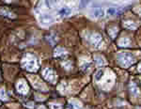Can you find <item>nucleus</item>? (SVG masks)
<instances>
[{
	"label": "nucleus",
	"mask_w": 141,
	"mask_h": 109,
	"mask_svg": "<svg viewBox=\"0 0 141 109\" xmlns=\"http://www.w3.org/2000/svg\"><path fill=\"white\" fill-rule=\"evenodd\" d=\"M130 40H128V39H123V40H121L120 42V46H122V47H126V46H129V44H130Z\"/></svg>",
	"instance_id": "dca6fc26"
},
{
	"label": "nucleus",
	"mask_w": 141,
	"mask_h": 109,
	"mask_svg": "<svg viewBox=\"0 0 141 109\" xmlns=\"http://www.w3.org/2000/svg\"><path fill=\"white\" fill-rule=\"evenodd\" d=\"M118 62L120 66H122L123 68H128L134 63V57L129 54V53H126V52H122L118 55Z\"/></svg>",
	"instance_id": "f03ea898"
},
{
	"label": "nucleus",
	"mask_w": 141,
	"mask_h": 109,
	"mask_svg": "<svg viewBox=\"0 0 141 109\" xmlns=\"http://www.w3.org/2000/svg\"><path fill=\"white\" fill-rule=\"evenodd\" d=\"M0 100H2V101H7L8 100V95L4 88H0Z\"/></svg>",
	"instance_id": "4468645a"
},
{
	"label": "nucleus",
	"mask_w": 141,
	"mask_h": 109,
	"mask_svg": "<svg viewBox=\"0 0 141 109\" xmlns=\"http://www.w3.org/2000/svg\"><path fill=\"white\" fill-rule=\"evenodd\" d=\"M42 75L43 77L45 78V80L50 82V83H56V73L50 69V68H46L43 72H42Z\"/></svg>",
	"instance_id": "20e7f679"
},
{
	"label": "nucleus",
	"mask_w": 141,
	"mask_h": 109,
	"mask_svg": "<svg viewBox=\"0 0 141 109\" xmlns=\"http://www.w3.org/2000/svg\"><path fill=\"white\" fill-rule=\"evenodd\" d=\"M103 75H104V71L101 70V71H99V72L96 73V74H95V79L96 80H100L103 77Z\"/></svg>",
	"instance_id": "f3484780"
},
{
	"label": "nucleus",
	"mask_w": 141,
	"mask_h": 109,
	"mask_svg": "<svg viewBox=\"0 0 141 109\" xmlns=\"http://www.w3.org/2000/svg\"><path fill=\"white\" fill-rule=\"evenodd\" d=\"M0 14L4 15V16H8L9 18H14L15 17V14H14L12 11H10L9 9H8L7 8H0Z\"/></svg>",
	"instance_id": "1a4fd4ad"
},
{
	"label": "nucleus",
	"mask_w": 141,
	"mask_h": 109,
	"mask_svg": "<svg viewBox=\"0 0 141 109\" xmlns=\"http://www.w3.org/2000/svg\"><path fill=\"white\" fill-rule=\"evenodd\" d=\"M22 66L26 71L32 72V73L36 72L38 70V68H39L38 62H37V58L33 55H30V54L26 55L23 58V59H22Z\"/></svg>",
	"instance_id": "f257e3e1"
},
{
	"label": "nucleus",
	"mask_w": 141,
	"mask_h": 109,
	"mask_svg": "<svg viewBox=\"0 0 141 109\" xmlns=\"http://www.w3.org/2000/svg\"><path fill=\"white\" fill-rule=\"evenodd\" d=\"M28 107H33V102H30V103H27Z\"/></svg>",
	"instance_id": "aec40b11"
},
{
	"label": "nucleus",
	"mask_w": 141,
	"mask_h": 109,
	"mask_svg": "<svg viewBox=\"0 0 141 109\" xmlns=\"http://www.w3.org/2000/svg\"><path fill=\"white\" fill-rule=\"evenodd\" d=\"M70 12H71V10H70V8H62L59 11H58V14L59 16H61V17H65V16H68V15L70 14Z\"/></svg>",
	"instance_id": "9b49d317"
},
{
	"label": "nucleus",
	"mask_w": 141,
	"mask_h": 109,
	"mask_svg": "<svg viewBox=\"0 0 141 109\" xmlns=\"http://www.w3.org/2000/svg\"><path fill=\"white\" fill-rule=\"evenodd\" d=\"M46 40L49 42V43L51 44V45H54V44H56V41H57V39H56V36H55L54 34L48 35V36L46 37Z\"/></svg>",
	"instance_id": "ddd939ff"
},
{
	"label": "nucleus",
	"mask_w": 141,
	"mask_h": 109,
	"mask_svg": "<svg viewBox=\"0 0 141 109\" xmlns=\"http://www.w3.org/2000/svg\"><path fill=\"white\" fill-rule=\"evenodd\" d=\"M4 1H6V2H11L12 0H4Z\"/></svg>",
	"instance_id": "412c9836"
},
{
	"label": "nucleus",
	"mask_w": 141,
	"mask_h": 109,
	"mask_svg": "<svg viewBox=\"0 0 141 109\" xmlns=\"http://www.w3.org/2000/svg\"><path fill=\"white\" fill-rule=\"evenodd\" d=\"M38 109H46V107L44 106V105H39V107H38Z\"/></svg>",
	"instance_id": "6ab92c4d"
},
{
	"label": "nucleus",
	"mask_w": 141,
	"mask_h": 109,
	"mask_svg": "<svg viewBox=\"0 0 141 109\" xmlns=\"http://www.w3.org/2000/svg\"><path fill=\"white\" fill-rule=\"evenodd\" d=\"M104 14H105V12H104L103 8H96L94 9L93 15H94L95 18H101V17L104 16Z\"/></svg>",
	"instance_id": "f8f14e48"
},
{
	"label": "nucleus",
	"mask_w": 141,
	"mask_h": 109,
	"mask_svg": "<svg viewBox=\"0 0 141 109\" xmlns=\"http://www.w3.org/2000/svg\"><path fill=\"white\" fill-rule=\"evenodd\" d=\"M54 56L56 58H63L65 56H67V51L62 47H57L54 52Z\"/></svg>",
	"instance_id": "6e6552de"
},
{
	"label": "nucleus",
	"mask_w": 141,
	"mask_h": 109,
	"mask_svg": "<svg viewBox=\"0 0 141 109\" xmlns=\"http://www.w3.org/2000/svg\"><path fill=\"white\" fill-rule=\"evenodd\" d=\"M28 77H29V80L31 81L32 86L35 88L39 89V90H42V91H47V87L45 86V84L38 76H36V75H31L30 76L29 75Z\"/></svg>",
	"instance_id": "7ed1b4c3"
},
{
	"label": "nucleus",
	"mask_w": 141,
	"mask_h": 109,
	"mask_svg": "<svg viewBox=\"0 0 141 109\" xmlns=\"http://www.w3.org/2000/svg\"><path fill=\"white\" fill-rule=\"evenodd\" d=\"M16 88H17L18 92H20L21 94H26L28 92V89H29L27 83L24 79L18 81V83L16 84Z\"/></svg>",
	"instance_id": "39448f33"
},
{
	"label": "nucleus",
	"mask_w": 141,
	"mask_h": 109,
	"mask_svg": "<svg viewBox=\"0 0 141 109\" xmlns=\"http://www.w3.org/2000/svg\"><path fill=\"white\" fill-rule=\"evenodd\" d=\"M124 26H125L126 28H129V29H134L136 27L135 24L133 22H125L124 23Z\"/></svg>",
	"instance_id": "2eb2a0df"
},
{
	"label": "nucleus",
	"mask_w": 141,
	"mask_h": 109,
	"mask_svg": "<svg viewBox=\"0 0 141 109\" xmlns=\"http://www.w3.org/2000/svg\"><path fill=\"white\" fill-rule=\"evenodd\" d=\"M50 107L51 109H61V105L56 103H50Z\"/></svg>",
	"instance_id": "a211bd4d"
},
{
	"label": "nucleus",
	"mask_w": 141,
	"mask_h": 109,
	"mask_svg": "<svg viewBox=\"0 0 141 109\" xmlns=\"http://www.w3.org/2000/svg\"><path fill=\"white\" fill-rule=\"evenodd\" d=\"M39 21H40V23L42 24V25L47 26V25H50L53 23L54 19H53V17L51 15L43 13V14H41L39 16Z\"/></svg>",
	"instance_id": "423d86ee"
},
{
	"label": "nucleus",
	"mask_w": 141,
	"mask_h": 109,
	"mask_svg": "<svg viewBox=\"0 0 141 109\" xmlns=\"http://www.w3.org/2000/svg\"><path fill=\"white\" fill-rule=\"evenodd\" d=\"M130 90H131V93L134 95H137L139 93V88L137 87V85H136V83H134V82H131V84H130Z\"/></svg>",
	"instance_id": "9d476101"
},
{
	"label": "nucleus",
	"mask_w": 141,
	"mask_h": 109,
	"mask_svg": "<svg viewBox=\"0 0 141 109\" xmlns=\"http://www.w3.org/2000/svg\"><path fill=\"white\" fill-rule=\"evenodd\" d=\"M90 42H91V44L93 46L100 47V45L103 42V39H102V37H101L100 34L94 33V34H92L91 36H90Z\"/></svg>",
	"instance_id": "0eeeda50"
}]
</instances>
